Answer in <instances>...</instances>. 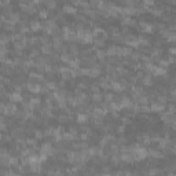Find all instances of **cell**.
<instances>
[{
    "label": "cell",
    "instance_id": "1",
    "mask_svg": "<svg viewBox=\"0 0 176 176\" xmlns=\"http://www.w3.org/2000/svg\"><path fill=\"white\" fill-rule=\"evenodd\" d=\"M29 26H30V30H32V33L43 32V22H41L39 18H32V19H30Z\"/></svg>",
    "mask_w": 176,
    "mask_h": 176
},
{
    "label": "cell",
    "instance_id": "2",
    "mask_svg": "<svg viewBox=\"0 0 176 176\" xmlns=\"http://www.w3.org/2000/svg\"><path fill=\"white\" fill-rule=\"evenodd\" d=\"M41 87H43V84H41V83L28 81V91H29L32 95H40Z\"/></svg>",
    "mask_w": 176,
    "mask_h": 176
},
{
    "label": "cell",
    "instance_id": "3",
    "mask_svg": "<svg viewBox=\"0 0 176 176\" xmlns=\"http://www.w3.org/2000/svg\"><path fill=\"white\" fill-rule=\"evenodd\" d=\"M150 108H151V112H154V113H163L167 110V106L165 105H161L160 102H157V101H153V102H150Z\"/></svg>",
    "mask_w": 176,
    "mask_h": 176
},
{
    "label": "cell",
    "instance_id": "4",
    "mask_svg": "<svg viewBox=\"0 0 176 176\" xmlns=\"http://www.w3.org/2000/svg\"><path fill=\"white\" fill-rule=\"evenodd\" d=\"M88 151H89V156L91 157H101L103 154V149L99 144H92Z\"/></svg>",
    "mask_w": 176,
    "mask_h": 176
},
{
    "label": "cell",
    "instance_id": "5",
    "mask_svg": "<svg viewBox=\"0 0 176 176\" xmlns=\"http://www.w3.org/2000/svg\"><path fill=\"white\" fill-rule=\"evenodd\" d=\"M76 123L77 124H88L89 123V114L88 113H78L76 114Z\"/></svg>",
    "mask_w": 176,
    "mask_h": 176
},
{
    "label": "cell",
    "instance_id": "6",
    "mask_svg": "<svg viewBox=\"0 0 176 176\" xmlns=\"http://www.w3.org/2000/svg\"><path fill=\"white\" fill-rule=\"evenodd\" d=\"M142 84H143V87H144V88L154 87V77H153V74L147 73V74H146V77H144L143 80H142Z\"/></svg>",
    "mask_w": 176,
    "mask_h": 176
},
{
    "label": "cell",
    "instance_id": "7",
    "mask_svg": "<svg viewBox=\"0 0 176 176\" xmlns=\"http://www.w3.org/2000/svg\"><path fill=\"white\" fill-rule=\"evenodd\" d=\"M13 48L15 51H25L26 48H29V46H28V41H14Z\"/></svg>",
    "mask_w": 176,
    "mask_h": 176
},
{
    "label": "cell",
    "instance_id": "8",
    "mask_svg": "<svg viewBox=\"0 0 176 176\" xmlns=\"http://www.w3.org/2000/svg\"><path fill=\"white\" fill-rule=\"evenodd\" d=\"M167 73H168L167 69H164V68H161V66H158V65H157L156 69L153 70V73H151V74H153L154 78H157V77H164Z\"/></svg>",
    "mask_w": 176,
    "mask_h": 176
},
{
    "label": "cell",
    "instance_id": "9",
    "mask_svg": "<svg viewBox=\"0 0 176 176\" xmlns=\"http://www.w3.org/2000/svg\"><path fill=\"white\" fill-rule=\"evenodd\" d=\"M62 10H63L65 14H73V15H76L78 13V8H76L73 4H63L62 6Z\"/></svg>",
    "mask_w": 176,
    "mask_h": 176
},
{
    "label": "cell",
    "instance_id": "10",
    "mask_svg": "<svg viewBox=\"0 0 176 176\" xmlns=\"http://www.w3.org/2000/svg\"><path fill=\"white\" fill-rule=\"evenodd\" d=\"M95 57L98 58V61H105L106 62V58H108V55H106V50H103V48H98V50H95Z\"/></svg>",
    "mask_w": 176,
    "mask_h": 176
},
{
    "label": "cell",
    "instance_id": "11",
    "mask_svg": "<svg viewBox=\"0 0 176 176\" xmlns=\"http://www.w3.org/2000/svg\"><path fill=\"white\" fill-rule=\"evenodd\" d=\"M73 59H76V58L72 55L70 53H66V54H61V62H63V63L69 65Z\"/></svg>",
    "mask_w": 176,
    "mask_h": 176
},
{
    "label": "cell",
    "instance_id": "12",
    "mask_svg": "<svg viewBox=\"0 0 176 176\" xmlns=\"http://www.w3.org/2000/svg\"><path fill=\"white\" fill-rule=\"evenodd\" d=\"M91 101L94 103H102L105 101V96H103V92H99V94H92L91 95Z\"/></svg>",
    "mask_w": 176,
    "mask_h": 176
},
{
    "label": "cell",
    "instance_id": "13",
    "mask_svg": "<svg viewBox=\"0 0 176 176\" xmlns=\"http://www.w3.org/2000/svg\"><path fill=\"white\" fill-rule=\"evenodd\" d=\"M48 14H50V11L46 8V7H41V8H39V13H37V17H39L40 19H48Z\"/></svg>",
    "mask_w": 176,
    "mask_h": 176
},
{
    "label": "cell",
    "instance_id": "14",
    "mask_svg": "<svg viewBox=\"0 0 176 176\" xmlns=\"http://www.w3.org/2000/svg\"><path fill=\"white\" fill-rule=\"evenodd\" d=\"M57 121L61 123V124H68V123H70V120H69V116L66 114V113L62 112L61 114L57 116Z\"/></svg>",
    "mask_w": 176,
    "mask_h": 176
},
{
    "label": "cell",
    "instance_id": "15",
    "mask_svg": "<svg viewBox=\"0 0 176 176\" xmlns=\"http://www.w3.org/2000/svg\"><path fill=\"white\" fill-rule=\"evenodd\" d=\"M102 74V70L98 68H91V72H89V78H99Z\"/></svg>",
    "mask_w": 176,
    "mask_h": 176
},
{
    "label": "cell",
    "instance_id": "16",
    "mask_svg": "<svg viewBox=\"0 0 176 176\" xmlns=\"http://www.w3.org/2000/svg\"><path fill=\"white\" fill-rule=\"evenodd\" d=\"M26 143H28V147H40L39 146V140L36 138H26Z\"/></svg>",
    "mask_w": 176,
    "mask_h": 176
},
{
    "label": "cell",
    "instance_id": "17",
    "mask_svg": "<svg viewBox=\"0 0 176 176\" xmlns=\"http://www.w3.org/2000/svg\"><path fill=\"white\" fill-rule=\"evenodd\" d=\"M58 6L57 2H54V0H47V2H44V7L48 10V11H51V10H55Z\"/></svg>",
    "mask_w": 176,
    "mask_h": 176
},
{
    "label": "cell",
    "instance_id": "18",
    "mask_svg": "<svg viewBox=\"0 0 176 176\" xmlns=\"http://www.w3.org/2000/svg\"><path fill=\"white\" fill-rule=\"evenodd\" d=\"M103 96H105V101L106 102H113V101H114L116 94H114V92H112V91H105V92H103Z\"/></svg>",
    "mask_w": 176,
    "mask_h": 176
},
{
    "label": "cell",
    "instance_id": "19",
    "mask_svg": "<svg viewBox=\"0 0 176 176\" xmlns=\"http://www.w3.org/2000/svg\"><path fill=\"white\" fill-rule=\"evenodd\" d=\"M14 41H28V36L23 33L17 32V33H14Z\"/></svg>",
    "mask_w": 176,
    "mask_h": 176
},
{
    "label": "cell",
    "instance_id": "20",
    "mask_svg": "<svg viewBox=\"0 0 176 176\" xmlns=\"http://www.w3.org/2000/svg\"><path fill=\"white\" fill-rule=\"evenodd\" d=\"M105 43H106L105 39H94V47H95V50H98V48H103V47H105Z\"/></svg>",
    "mask_w": 176,
    "mask_h": 176
},
{
    "label": "cell",
    "instance_id": "21",
    "mask_svg": "<svg viewBox=\"0 0 176 176\" xmlns=\"http://www.w3.org/2000/svg\"><path fill=\"white\" fill-rule=\"evenodd\" d=\"M34 138H36L37 140H41L46 138V135H44V129H39L36 128V131H34Z\"/></svg>",
    "mask_w": 176,
    "mask_h": 176
},
{
    "label": "cell",
    "instance_id": "22",
    "mask_svg": "<svg viewBox=\"0 0 176 176\" xmlns=\"http://www.w3.org/2000/svg\"><path fill=\"white\" fill-rule=\"evenodd\" d=\"M101 173H112V165L105 164L101 167Z\"/></svg>",
    "mask_w": 176,
    "mask_h": 176
},
{
    "label": "cell",
    "instance_id": "23",
    "mask_svg": "<svg viewBox=\"0 0 176 176\" xmlns=\"http://www.w3.org/2000/svg\"><path fill=\"white\" fill-rule=\"evenodd\" d=\"M120 121H121L123 125H128V124H132V118H129L127 116H121L120 117Z\"/></svg>",
    "mask_w": 176,
    "mask_h": 176
},
{
    "label": "cell",
    "instance_id": "24",
    "mask_svg": "<svg viewBox=\"0 0 176 176\" xmlns=\"http://www.w3.org/2000/svg\"><path fill=\"white\" fill-rule=\"evenodd\" d=\"M167 112L175 114V113H176V103H168V105H167Z\"/></svg>",
    "mask_w": 176,
    "mask_h": 176
},
{
    "label": "cell",
    "instance_id": "25",
    "mask_svg": "<svg viewBox=\"0 0 176 176\" xmlns=\"http://www.w3.org/2000/svg\"><path fill=\"white\" fill-rule=\"evenodd\" d=\"M125 129H127V125H123V124H121V125H117L116 132L118 133L120 136H121V135H124V133H125Z\"/></svg>",
    "mask_w": 176,
    "mask_h": 176
},
{
    "label": "cell",
    "instance_id": "26",
    "mask_svg": "<svg viewBox=\"0 0 176 176\" xmlns=\"http://www.w3.org/2000/svg\"><path fill=\"white\" fill-rule=\"evenodd\" d=\"M89 139H91V138L88 136V133H85V132H80V140H81V142H88Z\"/></svg>",
    "mask_w": 176,
    "mask_h": 176
},
{
    "label": "cell",
    "instance_id": "27",
    "mask_svg": "<svg viewBox=\"0 0 176 176\" xmlns=\"http://www.w3.org/2000/svg\"><path fill=\"white\" fill-rule=\"evenodd\" d=\"M169 95L176 98V84H173V85H171V87H169Z\"/></svg>",
    "mask_w": 176,
    "mask_h": 176
},
{
    "label": "cell",
    "instance_id": "28",
    "mask_svg": "<svg viewBox=\"0 0 176 176\" xmlns=\"http://www.w3.org/2000/svg\"><path fill=\"white\" fill-rule=\"evenodd\" d=\"M168 54L172 55V57H176V47H175V46H172V47L168 48Z\"/></svg>",
    "mask_w": 176,
    "mask_h": 176
},
{
    "label": "cell",
    "instance_id": "29",
    "mask_svg": "<svg viewBox=\"0 0 176 176\" xmlns=\"http://www.w3.org/2000/svg\"><path fill=\"white\" fill-rule=\"evenodd\" d=\"M168 61H169V63H171V66H172V65H175V66H176V57H172V55H168Z\"/></svg>",
    "mask_w": 176,
    "mask_h": 176
},
{
    "label": "cell",
    "instance_id": "30",
    "mask_svg": "<svg viewBox=\"0 0 176 176\" xmlns=\"http://www.w3.org/2000/svg\"><path fill=\"white\" fill-rule=\"evenodd\" d=\"M123 176H132V172H131L129 169H127V171H123Z\"/></svg>",
    "mask_w": 176,
    "mask_h": 176
},
{
    "label": "cell",
    "instance_id": "31",
    "mask_svg": "<svg viewBox=\"0 0 176 176\" xmlns=\"http://www.w3.org/2000/svg\"><path fill=\"white\" fill-rule=\"evenodd\" d=\"M113 176H123V171H116V172H112Z\"/></svg>",
    "mask_w": 176,
    "mask_h": 176
},
{
    "label": "cell",
    "instance_id": "32",
    "mask_svg": "<svg viewBox=\"0 0 176 176\" xmlns=\"http://www.w3.org/2000/svg\"><path fill=\"white\" fill-rule=\"evenodd\" d=\"M102 176H113L112 173H102Z\"/></svg>",
    "mask_w": 176,
    "mask_h": 176
},
{
    "label": "cell",
    "instance_id": "33",
    "mask_svg": "<svg viewBox=\"0 0 176 176\" xmlns=\"http://www.w3.org/2000/svg\"><path fill=\"white\" fill-rule=\"evenodd\" d=\"M26 176H36V175H34V173H29V175H26Z\"/></svg>",
    "mask_w": 176,
    "mask_h": 176
}]
</instances>
